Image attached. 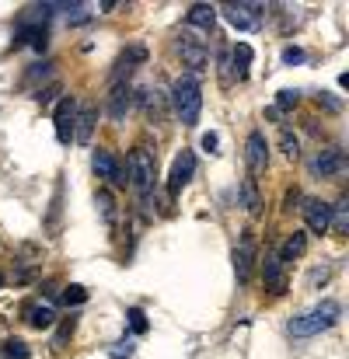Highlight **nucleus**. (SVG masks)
Listing matches in <instances>:
<instances>
[{
	"mask_svg": "<svg viewBox=\"0 0 349 359\" xmlns=\"http://www.w3.org/2000/svg\"><path fill=\"white\" fill-rule=\"evenodd\" d=\"M171 105H175V115L182 126H196L199 122V112H203V88L192 74H182L171 88Z\"/></svg>",
	"mask_w": 349,
	"mask_h": 359,
	"instance_id": "obj_1",
	"label": "nucleus"
},
{
	"mask_svg": "<svg viewBox=\"0 0 349 359\" xmlns=\"http://www.w3.org/2000/svg\"><path fill=\"white\" fill-rule=\"evenodd\" d=\"M339 317H342V307H339L335 300H321L318 307H311L307 314H300V317L290 321V335H297V338L321 335V331H328Z\"/></svg>",
	"mask_w": 349,
	"mask_h": 359,
	"instance_id": "obj_2",
	"label": "nucleus"
},
{
	"mask_svg": "<svg viewBox=\"0 0 349 359\" xmlns=\"http://www.w3.org/2000/svg\"><path fill=\"white\" fill-rule=\"evenodd\" d=\"M126 171H130V182H133V189L140 192V199H147V196L154 192V178H157V164H154L150 150H147V147H137V150L130 154Z\"/></svg>",
	"mask_w": 349,
	"mask_h": 359,
	"instance_id": "obj_3",
	"label": "nucleus"
},
{
	"mask_svg": "<svg viewBox=\"0 0 349 359\" xmlns=\"http://www.w3.org/2000/svg\"><path fill=\"white\" fill-rule=\"evenodd\" d=\"M262 4H227L224 8V18L238 29V32H255L262 25Z\"/></svg>",
	"mask_w": 349,
	"mask_h": 359,
	"instance_id": "obj_4",
	"label": "nucleus"
},
{
	"mask_svg": "<svg viewBox=\"0 0 349 359\" xmlns=\"http://www.w3.org/2000/svg\"><path fill=\"white\" fill-rule=\"evenodd\" d=\"M178 53H182V63L192 70V77L203 74V70L210 67V53H206V46H203L199 39H192L189 32L178 35Z\"/></svg>",
	"mask_w": 349,
	"mask_h": 359,
	"instance_id": "obj_5",
	"label": "nucleus"
},
{
	"mask_svg": "<svg viewBox=\"0 0 349 359\" xmlns=\"http://www.w3.org/2000/svg\"><path fill=\"white\" fill-rule=\"evenodd\" d=\"M262 282H265V289H269L272 296H283L286 286H290L286 265H283L279 255H272V251H265V258H262Z\"/></svg>",
	"mask_w": 349,
	"mask_h": 359,
	"instance_id": "obj_6",
	"label": "nucleus"
},
{
	"mask_svg": "<svg viewBox=\"0 0 349 359\" xmlns=\"http://www.w3.org/2000/svg\"><path fill=\"white\" fill-rule=\"evenodd\" d=\"M192 175H196V154L192 150H182L175 161H171V175H168V192L171 196H178L189 182H192Z\"/></svg>",
	"mask_w": 349,
	"mask_h": 359,
	"instance_id": "obj_7",
	"label": "nucleus"
},
{
	"mask_svg": "<svg viewBox=\"0 0 349 359\" xmlns=\"http://www.w3.org/2000/svg\"><path fill=\"white\" fill-rule=\"evenodd\" d=\"M300 213H304L311 234H328V223H332V206L328 202H321L318 196H307L304 206H300Z\"/></svg>",
	"mask_w": 349,
	"mask_h": 359,
	"instance_id": "obj_8",
	"label": "nucleus"
},
{
	"mask_svg": "<svg viewBox=\"0 0 349 359\" xmlns=\"http://www.w3.org/2000/svg\"><path fill=\"white\" fill-rule=\"evenodd\" d=\"M53 122H56V140L67 147L70 140H74V122H77V102L74 98H60L56 102V115H53Z\"/></svg>",
	"mask_w": 349,
	"mask_h": 359,
	"instance_id": "obj_9",
	"label": "nucleus"
},
{
	"mask_svg": "<svg viewBox=\"0 0 349 359\" xmlns=\"http://www.w3.org/2000/svg\"><path fill=\"white\" fill-rule=\"evenodd\" d=\"M245 161H248V178L262 175L265 164H269V143L262 133H248V143H245Z\"/></svg>",
	"mask_w": 349,
	"mask_h": 359,
	"instance_id": "obj_10",
	"label": "nucleus"
},
{
	"mask_svg": "<svg viewBox=\"0 0 349 359\" xmlns=\"http://www.w3.org/2000/svg\"><path fill=\"white\" fill-rule=\"evenodd\" d=\"M342 150L339 147H325L314 161H311V175H318V178H332V175H339L342 171Z\"/></svg>",
	"mask_w": 349,
	"mask_h": 359,
	"instance_id": "obj_11",
	"label": "nucleus"
},
{
	"mask_svg": "<svg viewBox=\"0 0 349 359\" xmlns=\"http://www.w3.org/2000/svg\"><path fill=\"white\" fill-rule=\"evenodd\" d=\"M251 265H255V241L245 237V241L234 248V276H238L241 286L251 279Z\"/></svg>",
	"mask_w": 349,
	"mask_h": 359,
	"instance_id": "obj_12",
	"label": "nucleus"
},
{
	"mask_svg": "<svg viewBox=\"0 0 349 359\" xmlns=\"http://www.w3.org/2000/svg\"><path fill=\"white\" fill-rule=\"evenodd\" d=\"M144 60H147V49H144V46H133L130 53H123L119 63H116V70H112V88H116V84H126L130 74L137 70V63H144Z\"/></svg>",
	"mask_w": 349,
	"mask_h": 359,
	"instance_id": "obj_13",
	"label": "nucleus"
},
{
	"mask_svg": "<svg viewBox=\"0 0 349 359\" xmlns=\"http://www.w3.org/2000/svg\"><path fill=\"white\" fill-rule=\"evenodd\" d=\"M95 122H98V109L95 105H77V122H74V140L77 143H91V133H95Z\"/></svg>",
	"mask_w": 349,
	"mask_h": 359,
	"instance_id": "obj_14",
	"label": "nucleus"
},
{
	"mask_svg": "<svg viewBox=\"0 0 349 359\" xmlns=\"http://www.w3.org/2000/svg\"><path fill=\"white\" fill-rule=\"evenodd\" d=\"M130 105H133V91H130V84H116L112 95H109V119H112V122H123L126 112H130Z\"/></svg>",
	"mask_w": 349,
	"mask_h": 359,
	"instance_id": "obj_15",
	"label": "nucleus"
},
{
	"mask_svg": "<svg viewBox=\"0 0 349 359\" xmlns=\"http://www.w3.org/2000/svg\"><path fill=\"white\" fill-rule=\"evenodd\" d=\"M189 29H203V32H213V25H217V8H210V4H192L189 8Z\"/></svg>",
	"mask_w": 349,
	"mask_h": 359,
	"instance_id": "obj_16",
	"label": "nucleus"
},
{
	"mask_svg": "<svg viewBox=\"0 0 349 359\" xmlns=\"http://www.w3.org/2000/svg\"><path fill=\"white\" fill-rule=\"evenodd\" d=\"M304 251H307V237H304L300 230H293V234L283 241V248H279V262H283V265H286V262H297Z\"/></svg>",
	"mask_w": 349,
	"mask_h": 359,
	"instance_id": "obj_17",
	"label": "nucleus"
},
{
	"mask_svg": "<svg viewBox=\"0 0 349 359\" xmlns=\"http://www.w3.org/2000/svg\"><path fill=\"white\" fill-rule=\"evenodd\" d=\"M231 63H234V77L245 81V77H248V63H251V46H248V42H238V46L231 49Z\"/></svg>",
	"mask_w": 349,
	"mask_h": 359,
	"instance_id": "obj_18",
	"label": "nucleus"
},
{
	"mask_svg": "<svg viewBox=\"0 0 349 359\" xmlns=\"http://www.w3.org/2000/svg\"><path fill=\"white\" fill-rule=\"evenodd\" d=\"M241 202H245V209H248L251 216H258V213H262V196H258L255 178H245V182H241Z\"/></svg>",
	"mask_w": 349,
	"mask_h": 359,
	"instance_id": "obj_19",
	"label": "nucleus"
},
{
	"mask_svg": "<svg viewBox=\"0 0 349 359\" xmlns=\"http://www.w3.org/2000/svg\"><path fill=\"white\" fill-rule=\"evenodd\" d=\"M53 321H56V310H53L49 303H32V307H29V324H32V328L42 331V328H53Z\"/></svg>",
	"mask_w": 349,
	"mask_h": 359,
	"instance_id": "obj_20",
	"label": "nucleus"
},
{
	"mask_svg": "<svg viewBox=\"0 0 349 359\" xmlns=\"http://www.w3.org/2000/svg\"><path fill=\"white\" fill-rule=\"evenodd\" d=\"M332 223H328V230H335V234H349V196H342L335 206H332Z\"/></svg>",
	"mask_w": 349,
	"mask_h": 359,
	"instance_id": "obj_21",
	"label": "nucleus"
},
{
	"mask_svg": "<svg viewBox=\"0 0 349 359\" xmlns=\"http://www.w3.org/2000/svg\"><path fill=\"white\" fill-rule=\"evenodd\" d=\"M91 168H95V175H98V178H112V171H116V157H112L109 150H102V147H98V150L91 154Z\"/></svg>",
	"mask_w": 349,
	"mask_h": 359,
	"instance_id": "obj_22",
	"label": "nucleus"
},
{
	"mask_svg": "<svg viewBox=\"0 0 349 359\" xmlns=\"http://www.w3.org/2000/svg\"><path fill=\"white\" fill-rule=\"evenodd\" d=\"M95 206H98V213H102V220L105 223H116V199H112V192H95Z\"/></svg>",
	"mask_w": 349,
	"mask_h": 359,
	"instance_id": "obj_23",
	"label": "nucleus"
},
{
	"mask_svg": "<svg viewBox=\"0 0 349 359\" xmlns=\"http://www.w3.org/2000/svg\"><path fill=\"white\" fill-rule=\"evenodd\" d=\"M29 356H32V349L22 338H8L4 342V359H29Z\"/></svg>",
	"mask_w": 349,
	"mask_h": 359,
	"instance_id": "obj_24",
	"label": "nucleus"
},
{
	"mask_svg": "<svg viewBox=\"0 0 349 359\" xmlns=\"http://www.w3.org/2000/svg\"><path fill=\"white\" fill-rule=\"evenodd\" d=\"M133 338H119V342H112V349H109V359H130L133 356Z\"/></svg>",
	"mask_w": 349,
	"mask_h": 359,
	"instance_id": "obj_25",
	"label": "nucleus"
},
{
	"mask_svg": "<svg viewBox=\"0 0 349 359\" xmlns=\"http://www.w3.org/2000/svg\"><path fill=\"white\" fill-rule=\"evenodd\" d=\"M279 147H283L286 157H297V154H300V143H297V136H293L286 126H283V133H279Z\"/></svg>",
	"mask_w": 349,
	"mask_h": 359,
	"instance_id": "obj_26",
	"label": "nucleus"
},
{
	"mask_svg": "<svg viewBox=\"0 0 349 359\" xmlns=\"http://www.w3.org/2000/svg\"><path fill=\"white\" fill-rule=\"evenodd\" d=\"M84 300H88V289H84V286H67V289H63V303H67V307H81Z\"/></svg>",
	"mask_w": 349,
	"mask_h": 359,
	"instance_id": "obj_27",
	"label": "nucleus"
},
{
	"mask_svg": "<svg viewBox=\"0 0 349 359\" xmlns=\"http://www.w3.org/2000/svg\"><path fill=\"white\" fill-rule=\"evenodd\" d=\"M126 317H130V328H133L137 335H144V331H147V314H144L140 307H130V310H126Z\"/></svg>",
	"mask_w": 349,
	"mask_h": 359,
	"instance_id": "obj_28",
	"label": "nucleus"
},
{
	"mask_svg": "<svg viewBox=\"0 0 349 359\" xmlns=\"http://www.w3.org/2000/svg\"><path fill=\"white\" fill-rule=\"evenodd\" d=\"M297 102H300V95L286 88V91H279V95H276V112H283V109H293Z\"/></svg>",
	"mask_w": 349,
	"mask_h": 359,
	"instance_id": "obj_29",
	"label": "nucleus"
},
{
	"mask_svg": "<svg viewBox=\"0 0 349 359\" xmlns=\"http://www.w3.org/2000/svg\"><path fill=\"white\" fill-rule=\"evenodd\" d=\"M74 328H77V317H67V321L60 324V331H56V342H53V345H60V349H63V345H67V338L74 335Z\"/></svg>",
	"mask_w": 349,
	"mask_h": 359,
	"instance_id": "obj_30",
	"label": "nucleus"
},
{
	"mask_svg": "<svg viewBox=\"0 0 349 359\" xmlns=\"http://www.w3.org/2000/svg\"><path fill=\"white\" fill-rule=\"evenodd\" d=\"M199 143H203V150H206V154H217L220 136H217V133H203V140H199Z\"/></svg>",
	"mask_w": 349,
	"mask_h": 359,
	"instance_id": "obj_31",
	"label": "nucleus"
},
{
	"mask_svg": "<svg viewBox=\"0 0 349 359\" xmlns=\"http://www.w3.org/2000/svg\"><path fill=\"white\" fill-rule=\"evenodd\" d=\"M300 60H304V49H297V46L283 49V63H300Z\"/></svg>",
	"mask_w": 349,
	"mask_h": 359,
	"instance_id": "obj_32",
	"label": "nucleus"
},
{
	"mask_svg": "<svg viewBox=\"0 0 349 359\" xmlns=\"http://www.w3.org/2000/svg\"><path fill=\"white\" fill-rule=\"evenodd\" d=\"M56 91H60V84H53V88H46V91H39V95H36V98H39V102H42V105H49V102H53V95H56Z\"/></svg>",
	"mask_w": 349,
	"mask_h": 359,
	"instance_id": "obj_33",
	"label": "nucleus"
},
{
	"mask_svg": "<svg viewBox=\"0 0 349 359\" xmlns=\"http://www.w3.org/2000/svg\"><path fill=\"white\" fill-rule=\"evenodd\" d=\"M297 202H300V192H297V189H293V192H286V209H293Z\"/></svg>",
	"mask_w": 349,
	"mask_h": 359,
	"instance_id": "obj_34",
	"label": "nucleus"
},
{
	"mask_svg": "<svg viewBox=\"0 0 349 359\" xmlns=\"http://www.w3.org/2000/svg\"><path fill=\"white\" fill-rule=\"evenodd\" d=\"M325 279H328V269H314L311 272V282H325Z\"/></svg>",
	"mask_w": 349,
	"mask_h": 359,
	"instance_id": "obj_35",
	"label": "nucleus"
},
{
	"mask_svg": "<svg viewBox=\"0 0 349 359\" xmlns=\"http://www.w3.org/2000/svg\"><path fill=\"white\" fill-rule=\"evenodd\" d=\"M0 286H4V272H0Z\"/></svg>",
	"mask_w": 349,
	"mask_h": 359,
	"instance_id": "obj_36",
	"label": "nucleus"
}]
</instances>
